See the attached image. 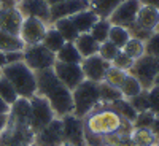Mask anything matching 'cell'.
Listing matches in <instances>:
<instances>
[{
	"label": "cell",
	"mask_w": 159,
	"mask_h": 146,
	"mask_svg": "<svg viewBox=\"0 0 159 146\" xmlns=\"http://www.w3.org/2000/svg\"><path fill=\"white\" fill-rule=\"evenodd\" d=\"M86 146H103V138L116 134H130L134 126L119 116L110 105L100 103L84 119Z\"/></svg>",
	"instance_id": "cell-1"
},
{
	"label": "cell",
	"mask_w": 159,
	"mask_h": 146,
	"mask_svg": "<svg viewBox=\"0 0 159 146\" xmlns=\"http://www.w3.org/2000/svg\"><path fill=\"white\" fill-rule=\"evenodd\" d=\"M37 94L48 100L56 117H64L73 113L72 91L65 87L52 72V69L37 72Z\"/></svg>",
	"instance_id": "cell-2"
},
{
	"label": "cell",
	"mask_w": 159,
	"mask_h": 146,
	"mask_svg": "<svg viewBox=\"0 0 159 146\" xmlns=\"http://www.w3.org/2000/svg\"><path fill=\"white\" fill-rule=\"evenodd\" d=\"M2 75L13 84L18 95L22 99H32L37 94V76L24 62L7 64L2 69Z\"/></svg>",
	"instance_id": "cell-3"
},
{
	"label": "cell",
	"mask_w": 159,
	"mask_h": 146,
	"mask_svg": "<svg viewBox=\"0 0 159 146\" xmlns=\"http://www.w3.org/2000/svg\"><path fill=\"white\" fill-rule=\"evenodd\" d=\"M72 97H73V114L81 119H84L92 110L102 103L99 83L89 81V79H84L76 89L72 91Z\"/></svg>",
	"instance_id": "cell-4"
},
{
	"label": "cell",
	"mask_w": 159,
	"mask_h": 146,
	"mask_svg": "<svg viewBox=\"0 0 159 146\" xmlns=\"http://www.w3.org/2000/svg\"><path fill=\"white\" fill-rule=\"evenodd\" d=\"M129 73L142 84L145 91H150L154 86L156 76L159 73V60L150 54H145L134 62Z\"/></svg>",
	"instance_id": "cell-5"
},
{
	"label": "cell",
	"mask_w": 159,
	"mask_h": 146,
	"mask_svg": "<svg viewBox=\"0 0 159 146\" xmlns=\"http://www.w3.org/2000/svg\"><path fill=\"white\" fill-rule=\"evenodd\" d=\"M24 64L27 65L30 70L42 72V70H48L52 69L56 64V54L51 52L48 48H45L42 43L38 45H32V46H25L24 48Z\"/></svg>",
	"instance_id": "cell-6"
},
{
	"label": "cell",
	"mask_w": 159,
	"mask_h": 146,
	"mask_svg": "<svg viewBox=\"0 0 159 146\" xmlns=\"http://www.w3.org/2000/svg\"><path fill=\"white\" fill-rule=\"evenodd\" d=\"M29 100H30V130L35 135L37 132L46 127L52 119H56V114L45 97L35 94Z\"/></svg>",
	"instance_id": "cell-7"
},
{
	"label": "cell",
	"mask_w": 159,
	"mask_h": 146,
	"mask_svg": "<svg viewBox=\"0 0 159 146\" xmlns=\"http://www.w3.org/2000/svg\"><path fill=\"white\" fill-rule=\"evenodd\" d=\"M52 72L56 73L59 81L70 91L76 89L84 81V73H83L80 64H64V62L56 60L54 67H52Z\"/></svg>",
	"instance_id": "cell-8"
},
{
	"label": "cell",
	"mask_w": 159,
	"mask_h": 146,
	"mask_svg": "<svg viewBox=\"0 0 159 146\" xmlns=\"http://www.w3.org/2000/svg\"><path fill=\"white\" fill-rule=\"evenodd\" d=\"M49 27V24L43 22L42 19L37 18H24L21 30H19V38L24 42L25 46L38 45L43 42V37Z\"/></svg>",
	"instance_id": "cell-9"
},
{
	"label": "cell",
	"mask_w": 159,
	"mask_h": 146,
	"mask_svg": "<svg viewBox=\"0 0 159 146\" xmlns=\"http://www.w3.org/2000/svg\"><path fill=\"white\" fill-rule=\"evenodd\" d=\"M64 132H62V121L59 117L43 127L40 132L34 135L32 146H61L64 143Z\"/></svg>",
	"instance_id": "cell-10"
},
{
	"label": "cell",
	"mask_w": 159,
	"mask_h": 146,
	"mask_svg": "<svg viewBox=\"0 0 159 146\" xmlns=\"http://www.w3.org/2000/svg\"><path fill=\"white\" fill-rule=\"evenodd\" d=\"M140 7H142V3L139 0H123V2L118 5V8L111 13L108 21L113 25H123V27L129 29L130 25L135 22Z\"/></svg>",
	"instance_id": "cell-11"
},
{
	"label": "cell",
	"mask_w": 159,
	"mask_h": 146,
	"mask_svg": "<svg viewBox=\"0 0 159 146\" xmlns=\"http://www.w3.org/2000/svg\"><path fill=\"white\" fill-rule=\"evenodd\" d=\"M62 121V132L64 140L67 143L76 144V146H86L84 143V122L81 117L72 114H67L61 117Z\"/></svg>",
	"instance_id": "cell-12"
},
{
	"label": "cell",
	"mask_w": 159,
	"mask_h": 146,
	"mask_svg": "<svg viewBox=\"0 0 159 146\" xmlns=\"http://www.w3.org/2000/svg\"><path fill=\"white\" fill-rule=\"evenodd\" d=\"M88 8H89V0H61V2L49 7V15H51L49 25L56 22L57 19L72 18L73 15Z\"/></svg>",
	"instance_id": "cell-13"
},
{
	"label": "cell",
	"mask_w": 159,
	"mask_h": 146,
	"mask_svg": "<svg viewBox=\"0 0 159 146\" xmlns=\"http://www.w3.org/2000/svg\"><path fill=\"white\" fill-rule=\"evenodd\" d=\"M80 65H81V70L84 73V79H89V81H94V83H102L105 73H107L111 64L103 60L99 54H94L91 57H84Z\"/></svg>",
	"instance_id": "cell-14"
},
{
	"label": "cell",
	"mask_w": 159,
	"mask_h": 146,
	"mask_svg": "<svg viewBox=\"0 0 159 146\" xmlns=\"http://www.w3.org/2000/svg\"><path fill=\"white\" fill-rule=\"evenodd\" d=\"M49 3L46 0H18V10L24 18H37L49 24Z\"/></svg>",
	"instance_id": "cell-15"
},
{
	"label": "cell",
	"mask_w": 159,
	"mask_h": 146,
	"mask_svg": "<svg viewBox=\"0 0 159 146\" xmlns=\"http://www.w3.org/2000/svg\"><path fill=\"white\" fill-rule=\"evenodd\" d=\"M8 124L22 127V129H30V100L19 97L10 108L8 114Z\"/></svg>",
	"instance_id": "cell-16"
},
{
	"label": "cell",
	"mask_w": 159,
	"mask_h": 146,
	"mask_svg": "<svg viewBox=\"0 0 159 146\" xmlns=\"http://www.w3.org/2000/svg\"><path fill=\"white\" fill-rule=\"evenodd\" d=\"M22 21L24 16L18 10V5L15 8H0V30L11 35H19Z\"/></svg>",
	"instance_id": "cell-17"
},
{
	"label": "cell",
	"mask_w": 159,
	"mask_h": 146,
	"mask_svg": "<svg viewBox=\"0 0 159 146\" xmlns=\"http://www.w3.org/2000/svg\"><path fill=\"white\" fill-rule=\"evenodd\" d=\"M157 22H159V10L153 8V7H143L142 5L134 24L137 25V27L153 33L157 27Z\"/></svg>",
	"instance_id": "cell-18"
},
{
	"label": "cell",
	"mask_w": 159,
	"mask_h": 146,
	"mask_svg": "<svg viewBox=\"0 0 159 146\" xmlns=\"http://www.w3.org/2000/svg\"><path fill=\"white\" fill-rule=\"evenodd\" d=\"M70 19H72L73 25L76 27L78 33H89L92 25L99 21V16L91 8H88V10H83V11L76 13V15H73Z\"/></svg>",
	"instance_id": "cell-19"
},
{
	"label": "cell",
	"mask_w": 159,
	"mask_h": 146,
	"mask_svg": "<svg viewBox=\"0 0 159 146\" xmlns=\"http://www.w3.org/2000/svg\"><path fill=\"white\" fill-rule=\"evenodd\" d=\"M73 43H75L78 52L81 54L83 59L97 54V52H99V46H100V43H97L91 33H80Z\"/></svg>",
	"instance_id": "cell-20"
},
{
	"label": "cell",
	"mask_w": 159,
	"mask_h": 146,
	"mask_svg": "<svg viewBox=\"0 0 159 146\" xmlns=\"http://www.w3.org/2000/svg\"><path fill=\"white\" fill-rule=\"evenodd\" d=\"M123 0H89V8L96 13L99 18L108 19L111 13L118 8Z\"/></svg>",
	"instance_id": "cell-21"
},
{
	"label": "cell",
	"mask_w": 159,
	"mask_h": 146,
	"mask_svg": "<svg viewBox=\"0 0 159 146\" xmlns=\"http://www.w3.org/2000/svg\"><path fill=\"white\" fill-rule=\"evenodd\" d=\"M25 45L19 38V35H11L8 32L0 30V52H13V51H24Z\"/></svg>",
	"instance_id": "cell-22"
},
{
	"label": "cell",
	"mask_w": 159,
	"mask_h": 146,
	"mask_svg": "<svg viewBox=\"0 0 159 146\" xmlns=\"http://www.w3.org/2000/svg\"><path fill=\"white\" fill-rule=\"evenodd\" d=\"M56 60L64 64H81L83 57L78 52L75 43H65L57 52H56Z\"/></svg>",
	"instance_id": "cell-23"
},
{
	"label": "cell",
	"mask_w": 159,
	"mask_h": 146,
	"mask_svg": "<svg viewBox=\"0 0 159 146\" xmlns=\"http://www.w3.org/2000/svg\"><path fill=\"white\" fill-rule=\"evenodd\" d=\"M51 25H52V27H54V29H56V30L64 37L65 42H69V43H73L75 40H76V37L80 35L70 18H62V19H57L56 22H52Z\"/></svg>",
	"instance_id": "cell-24"
},
{
	"label": "cell",
	"mask_w": 159,
	"mask_h": 146,
	"mask_svg": "<svg viewBox=\"0 0 159 146\" xmlns=\"http://www.w3.org/2000/svg\"><path fill=\"white\" fill-rule=\"evenodd\" d=\"M65 43H67V42L64 40V37H62L54 27H52V25H49L48 30H46V33H45V37H43L42 45H43L45 48H48L51 52H54V54H56V52H57Z\"/></svg>",
	"instance_id": "cell-25"
},
{
	"label": "cell",
	"mask_w": 159,
	"mask_h": 146,
	"mask_svg": "<svg viewBox=\"0 0 159 146\" xmlns=\"http://www.w3.org/2000/svg\"><path fill=\"white\" fill-rule=\"evenodd\" d=\"M130 140L134 146H154L157 143L151 129H132Z\"/></svg>",
	"instance_id": "cell-26"
},
{
	"label": "cell",
	"mask_w": 159,
	"mask_h": 146,
	"mask_svg": "<svg viewBox=\"0 0 159 146\" xmlns=\"http://www.w3.org/2000/svg\"><path fill=\"white\" fill-rule=\"evenodd\" d=\"M110 107H111L119 116H123L126 121H129V122H134L135 117H137V114H139V113L134 110V107L130 105V102H129L127 99H119V100L110 103Z\"/></svg>",
	"instance_id": "cell-27"
},
{
	"label": "cell",
	"mask_w": 159,
	"mask_h": 146,
	"mask_svg": "<svg viewBox=\"0 0 159 146\" xmlns=\"http://www.w3.org/2000/svg\"><path fill=\"white\" fill-rule=\"evenodd\" d=\"M130 40V33L126 27H123V25H113L110 27V33H108V42H111L116 48L123 49L124 45Z\"/></svg>",
	"instance_id": "cell-28"
},
{
	"label": "cell",
	"mask_w": 159,
	"mask_h": 146,
	"mask_svg": "<svg viewBox=\"0 0 159 146\" xmlns=\"http://www.w3.org/2000/svg\"><path fill=\"white\" fill-rule=\"evenodd\" d=\"M99 92H100V102L107 103V105H110V103H113V102H116L119 99H124L123 94H121V91H119L118 87L105 83V81L99 83Z\"/></svg>",
	"instance_id": "cell-29"
},
{
	"label": "cell",
	"mask_w": 159,
	"mask_h": 146,
	"mask_svg": "<svg viewBox=\"0 0 159 146\" xmlns=\"http://www.w3.org/2000/svg\"><path fill=\"white\" fill-rule=\"evenodd\" d=\"M110 27H111V22L108 19H103V18H99V21L92 25L91 29V35L94 37V40L97 43H103L108 40V33H110Z\"/></svg>",
	"instance_id": "cell-30"
},
{
	"label": "cell",
	"mask_w": 159,
	"mask_h": 146,
	"mask_svg": "<svg viewBox=\"0 0 159 146\" xmlns=\"http://www.w3.org/2000/svg\"><path fill=\"white\" fill-rule=\"evenodd\" d=\"M119 91H121L123 97L129 100V99H132V97H135L137 94H140V92L143 91V87H142V84H140L130 73H127V76H126V79H124V83L121 84V87H119Z\"/></svg>",
	"instance_id": "cell-31"
},
{
	"label": "cell",
	"mask_w": 159,
	"mask_h": 146,
	"mask_svg": "<svg viewBox=\"0 0 159 146\" xmlns=\"http://www.w3.org/2000/svg\"><path fill=\"white\" fill-rule=\"evenodd\" d=\"M123 52H126V54L129 57H132L134 60L140 59L142 56H145V42H142V40L139 38H132L124 45V48L121 49Z\"/></svg>",
	"instance_id": "cell-32"
},
{
	"label": "cell",
	"mask_w": 159,
	"mask_h": 146,
	"mask_svg": "<svg viewBox=\"0 0 159 146\" xmlns=\"http://www.w3.org/2000/svg\"><path fill=\"white\" fill-rule=\"evenodd\" d=\"M0 97H2V99L10 105V107H11V105L19 99L16 89L13 87V84L8 81V79H7L5 76L0 78Z\"/></svg>",
	"instance_id": "cell-33"
},
{
	"label": "cell",
	"mask_w": 159,
	"mask_h": 146,
	"mask_svg": "<svg viewBox=\"0 0 159 146\" xmlns=\"http://www.w3.org/2000/svg\"><path fill=\"white\" fill-rule=\"evenodd\" d=\"M126 76H127V72H123V70H119V69L113 67V65H110V69L107 70V73H105L103 81L119 89V87H121V84L124 83Z\"/></svg>",
	"instance_id": "cell-34"
},
{
	"label": "cell",
	"mask_w": 159,
	"mask_h": 146,
	"mask_svg": "<svg viewBox=\"0 0 159 146\" xmlns=\"http://www.w3.org/2000/svg\"><path fill=\"white\" fill-rule=\"evenodd\" d=\"M130 105L134 107V110L137 113H143V111H150V100H148V91H142L140 94H137L135 97L129 99Z\"/></svg>",
	"instance_id": "cell-35"
},
{
	"label": "cell",
	"mask_w": 159,
	"mask_h": 146,
	"mask_svg": "<svg viewBox=\"0 0 159 146\" xmlns=\"http://www.w3.org/2000/svg\"><path fill=\"white\" fill-rule=\"evenodd\" d=\"M119 51H121V49L116 48L111 42H108V40H107V42L100 43V46H99V52H97V54H99L103 60H107V62H110V64H111V60L116 57V54H118Z\"/></svg>",
	"instance_id": "cell-36"
},
{
	"label": "cell",
	"mask_w": 159,
	"mask_h": 146,
	"mask_svg": "<svg viewBox=\"0 0 159 146\" xmlns=\"http://www.w3.org/2000/svg\"><path fill=\"white\" fill-rule=\"evenodd\" d=\"M134 62H135V60L132 59V57H129L126 52L119 51L118 54H116V57L111 60V65H113V67H116V69H119V70H123V72H127V73H129V70L132 69Z\"/></svg>",
	"instance_id": "cell-37"
},
{
	"label": "cell",
	"mask_w": 159,
	"mask_h": 146,
	"mask_svg": "<svg viewBox=\"0 0 159 146\" xmlns=\"http://www.w3.org/2000/svg\"><path fill=\"white\" fill-rule=\"evenodd\" d=\"M154 117H156V114L153 111L139 113L137 117H135V121L132 122V126H134V129H151Z\"/></svg>",
	"instance_id": "cell-38"
},
{
	"label": "cell",
	"mask_w": 159,
	"mask_h": 146,
	"mask_svg": "<svg viewBox=\"0 0 159 146\" xmlns=\"http://www.w3.org/2000/svg\"><path fill=\"white\" fill-rule=\"evenodd\" d=\"M145 54H150L159 60V32H153L145 42Z\"/></svg>",
	"instance_id": "cell-39"
},
{
	"label": "cell",
	"mask_w": 159,
	"mask_h": 146,
	"mask_svg": "<svg viewBox=\"0 0 159 146\" xmlns=\"http://www.w3.org/2000/svg\"><path fill=\"white\" fill-rule=\"evenodd\" d=\"M148 100H150V111L159 116V87L153 86L148 91Z\"/></svg>",
	"instance_id": "cell-40"
},
{
	"label": "cell",
	"mask_w": 159,
	"mask_h": 146,
	"mask_svg": "<svg viewBox=\"0 0 159 146\" xmlns=\"http://www.w3.org/2000/svg\"><path fill=\"white\" fill-rule=\"evenodd\" d=\"M5 60H7V64L22 62V60H24V52H22V51H13V52H5Z\"/></svg>",
	"instance_id": "cell-41"
},
{
	"label": "cell",
	"mask_w": 159,
	"mask_h": 146,
	"mask_svg": "<svg viewBox=\"0 0 159 146\" xmlns=\"http://www.w3.org/2000/svg\"><path fill=\"white\" fill-rule=\"evenodd\" d=\"M151 132H153V135L156 137V140L159 141V116H156V117H154L153 126H151Z\"/></svg>",
	"instance_id": "cell-42"
},
{
	"label": "cell",
	"mask_w": 159,
	"mask_h": 146,
	"mask_svg": "<svg viewBox=\"0 0 159 146\" xmlns=\"http://www.w3.org/2000/svg\"><path fill=\"white\" fill-rule=\"evenodd\" d=\"M10 105L2 99V97H0V114H10Z\"/></svg>",
	"instance_id": "cell-43"
},
{
	"label": "cell",
	"mask_w": 159,
	"mask_h": 146,
	"mask_svg": "<svg viewBox=\"0 0 159 146\" xmlns=\"http://www.w3.org/2000/svg\"><path fill=\"white\" fill-rule=\"evenodd\" d=\"M143 7H153L159 10V0H139Z\"/></svg>",
	"instance_id": "cell-44"
},
{
	"label": "cell",
	"mask_w": 159,
	"mask_h": 146,
	"mask_svg": "<svg viewBox=\"0 0 159 146\" xmlns=\"http://www.w3.org/2000/svg\"><path fill=\"white\" fill-rule=\"evenodd\" d=\"M7 124H8V114H0V135L5 130Z\"/></svg>",
	"instance_id": "cell-45"
},
{
	"label": "cell",
	"mask_w": 159,
	"mask_h": 146,
	"mask_svg": "<svg viewBox=\"0 0 159 146\" xmlns=\"http://www.w3.org/2000/svg\"><path fill=\"white\" fill-rule=\"evenodd\" d=\"M7 65V60H5V54L3 52H0V69H3Z\"/></svg>",
	"instance_id": "cell-46"
},
{
	"label": "cell",
	"mask_w": 159,
	"mask_h": 146,
	"mask_svg": "<svg viewBox=\"0 0 159 146\" xmlns=\"http://www.w3.org/2000/svg\"><path fill=\"white\" fill-rule=\"evenodd\" d=\"M11 146H32V144H27V143H16V144H11Z\"/></svg>",
	"instance_id": "cell-47"
},
{
	"label": "cell",
	"mask_w": 159,
	"mask_h": 146,
	"mask_svg": "<svg viewBox=\"0 0 159 146\" xmlns=\"http://www.w3.org/2000/svg\"><path fill=\"white\" fill-rule=\"evenodd\" d=\"M46 2H48L49 5H54V3H57V2H61V0H46Z\"/></svg>",
	"instance_id": "cell-48"
},
{
	"label": "cell",
	"mask_w": 159,
	"mask_h": 146,
	"mask_svg": "<svg viewBox=\"0 0 159 146\" xmlns=\"http://www.w3.org/2000/svg\"><path fill=\"white\" fill-rule=\"evenodd\" d=\"M61 146H76V144H72V143H67V141H64Z\"/></svg>",
	"instance_id": "cell-49"
},
{
	"label": "cell",
	"mask_w": 159,
	"mask_h": 146,
	"mask_svg": "<svg viewBox=\"0 0 159 146\" xmlns=\"http://www.w3.org/2000/svg\"><path fill=\"white\" fill-rule=\"evenodd\" d=\"M154 86H157V87H159V73H157V76H156V81H154Z\"/></svg>",
	"instance_id": "cell-50"
},
{
	"label": "cell",
	"mask_w": 159,
	"mask_h": 146,
	"mask_svg": "<svg viewBox=\"0 0 159 146\" xmlns=\"http://www.w3.org/2000/svg\"><path fill=\"white\" fill-rule=\"evenodd\" d=\"M154 32H159V22H157V27H156V30Z\"/></svg>",
	"instance_id": "cell-51"
},
{
	"label": "cell",
	"mask_w": 159,
	"mask_h": 146,
	"mask_svg": "<svg viewBox=\"0 0 159 146\" xmlns=\"http://www.w3.org/2000/svg\"><path fill=\"white\" fill-rule=\"evenodd\" d=\"M2 76H3V75H2V69H0V78H2Z\"/></svg>",
	"instance_id": "cell-52"
},
{
	"label": "cell",
	"mask_w": 159,
	"mask_h": 146,
	"mask_svg": "<svg viewBox=\"0 0 159 146\" xmlns=\"http://www.w3.org/2000/svg\"><path fill=\"white\" fill-rule=\"evenodd\" d=\"M154 146H159V141H157V143H156V144H154Z\"/></svg>",
	"instance_id": "cell-53"
},
{
	"label": "cell",
	"mask_w": 159,
	"mask_h": 146,
	"mask_svg": "<svg viewBox=\"0 0 159 146\" xmlns=\"http://www.w3.org/2000/svg\"><path fill=\"white\" fill-rule=\"evenodd\" d=\"M0 146H2V143H0Z\"/></svg>",
	"instance_id": "cell-54"
}]
</instances>
